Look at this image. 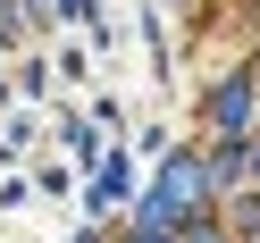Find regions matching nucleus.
I'll return each instance as SVG.
<instances>
[{"mask_svg": "<svg viewBox=\"0 0 260 243\" xmlns=\"http://www.w3.org/2000/svg\"><path fill=\"white\" fill-rule=\"evenodd\" d=\"M202 193H210V168H202L193 151H176L168 168H159V185H151V210H143V218L176 226V218H193V210H202Z\"/></svg>", "mask_w": 260, "mask_h": 243, "instance_id": "f257e3e1", "label": "nucleus"}, {"mask_svg": "<svg viewBox=\"0 0 260 243\" xmlns=\"http://www.w3.org/2000/svg\"><path fill=\"white\" fill-rule=\"evenodd\" d=\"M210 118H218L226 134H243V118H252V76H226V84L210 92Z\"/></svg>", "mask_w": 260, "mask_h": 243, "instance_id": "f03ea898", "label": "nucleus"}, {"mask_svg": "<svg viewBox=\"0 0 260 243\" xmlns=\"http://www.w3.org/2000/svg\"><path fill=\"white\" fill-rule=\"evenodd\" d=\"M126 243H168V226H159V218H143V226H135Z\"/></svg>", "mask_w": 260, "mask_h": 243, "instance_id": "7ed1b4c3", "label": "nucleus"}]
</instances>
